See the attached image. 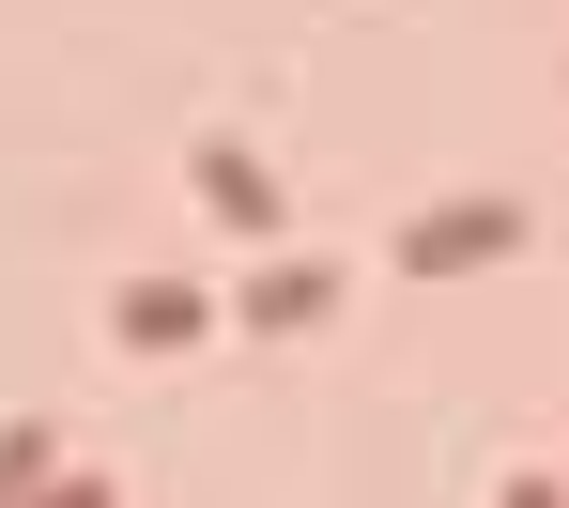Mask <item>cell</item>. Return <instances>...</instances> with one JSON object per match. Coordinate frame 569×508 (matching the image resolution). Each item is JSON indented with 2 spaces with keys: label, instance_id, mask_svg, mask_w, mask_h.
<instances>
[{
  "label": "cell",
  "instance_id": "7",
  "mask_svg": "<svg viewBox=\"0 0 569 508\" xmlns=\"http://www.w3.org/2000/svg\"><path fill=\"white\" fill-rule=\"evenodd\" d=\"M508 508H569V478H508Z\"/></svg>",
  "mask_w": 569,
  "mask_h": 508
},
{
  "label": "cell",
  "instance_id": "3",
  "mask_svg": "<svg viewBox=\"0 0 569 508\" xmlns=\"http://www.w3.org/2000/svg\"><path fill=\"white\" fill-rule=\"evenodd\" d=\"M323 293H339L323 262H262V278H247V323H323Z\"/></svg>",
  "mask_w": 569,
  "mask_h": 508
},
{
  "label": "cell",
  "instance_id": "4",
  "mask_svg": "<svg viewBox=\"0 0 569 508\" xmlns=\"http://www.w3.org/2000/svg\"><path fill=\"white\" fill-rule=\"evenodd\" d=\"M200 186H216V216H247V231H262V216H278V186H262V170H247V155H231V139H216V155H200Z\"/></svg>",
  "mask_w": 569,
  "mask_h": 508
},
{
  "label": "cell",
  "instance_id": "6",
  "mask_svg": "<svg viewBox=\"0 0 569 508\" xmlns=\"http://www.w3.org/2000/svg\"><path fill=\"white\" fill-rule=\"evenodd\" d=\"M31 508H108V478H93V462H62V478H47Z\"/></svg>",
  "mask_w": 569,
  "mask_h": 508
},
{
  "label": "cell",
  "instance_id": "1",
  "mask_svg": "<svg viewBox=\"0 0 569 508\" xmlns=\"http://www.w3.org/2000/svg\"><path fill=\"white\" fill-rule=\"evenodd\" d=\"M523 247V201H447V216H400V278H477Z\"/></svg>",
  "mask_w": 569,
  "mask_h": 508
},
{
  "label": "cell",
  "instance_id": "5",
  "mask_svg": "<svg viewBox=\"0 0 569 508\" xmlns=\"http://www.w3.org/2000/svg\"><path fill=\"white\" fill-rule=\"evenodd\" d=\"M47 478H62V447H47V431H0V508H31Z\"/></svg>",
  "mask_w": 569,
  "mask_h": 508
},
{
  "label": "cell",
  "instance_id": "2",
  "mask_svg": "<svg viewBox=\"0 0 569 508\" xmlns=\"http://www.w3.org/2000/svg\"><path fill=\"white\" fill-rule=\"evenodd\" d=\"M108 323H123V355H200V339H216V293H200V278H123Z\"/></svg>",
  "mask_w": 569,
  "mask_h": 508
}]
</instances>
